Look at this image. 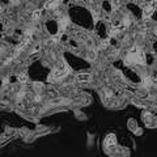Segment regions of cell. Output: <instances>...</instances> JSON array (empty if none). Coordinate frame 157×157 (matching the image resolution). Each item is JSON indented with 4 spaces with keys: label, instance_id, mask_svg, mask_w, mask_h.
<instances>
[{
    "label": "cell",
    "instance_id": "8",
    "mask_svg": "<svg viewBox=\"0 0 157 157\" xmlns=\"http://www.w3.org/2000/svg\"><path fill=\"white\" fill-rule=\"evenodd\" d=\"M11 3H12V4H18L20 0H11Z\"/></svg>",
    "mask_w": 157,
    "mask_h": 157
},
{
    "label": "cell",
    "instance_id": "2",
    "mask_svg": "<svg viewBox=\"0 0 157 157\" xmlns=\"http://www.w3.org/2000/svg\"><path fill=\"white\" fill-rule=\"evenodd\" d=\"M142 8H143V17L144 18H148L153 13V4L152 3H145Z\"/></svg>",
    "mask_w": 157,
    "mask_h": 157
},
{
    "label": "cell",
    "instance_id": "1",
    "mask_svg": "<svg viewBox=\"0 0 157 157\" xmlns=\"http://www.w3.org/2000/svg\"><path fill=\"white\" fill-rule=\"evenodd\" d=\"M124 63H126L127 65H131V64L144 65L145 64V55H144V51L140 50L137 46L131 47L128 54H127L126 58H124Z\"/></svg>",
    "mask_w": 157,
    "mask_h": 157
},
{
    "label": "cell",
    "instance_id": "4",
    "mask_svg": "<svg viewBox=\"0 0 157 157\" xmlns=\"http://www.w3.org/2000/svg\"><path fill=\"white\" fill-rule=\"evenodd\" d=\"M87 56H88V60L94 62V60H96V58H97V50H94V48H90V50L88 51Z\"/></svg>",
    "mask_w": 157,
    "mask_h": 157
},
{
    "label": "cell",
    "instance_id": "6",
    "mask_svg": "<svg viewBox=\"0 0 157 157\" xmlns=\"http://www.w3.org/2000/svg\"><path fill=\"white\" fill-rule=\"evenodd\" d=\"M18 81H20V83H26V81H28V75L21 73L18 76Z\"/></svg>",
    "mask_w": 157,
    "mask_h": 157
},
{
    "label": "cell",
    "instance_id": "7",
    "mask_svg": "<svg viewBox=\"0 0 157 157\" xmlns=\"http://www.w3.org/2000/svg\"><path fill=\"white\" fill-rule=\"evenodd\" d=\"M111 1H113L114 7H118V5H119V3H120V0H111Z\"/></svg>",
    "mask_w": 157,
    "mask_h": 157
},
{
    "label": "cell",
    "instance_id": "5",
    "mask_svg": "<svg viewBox=\"0 0 157 157\" xmlns=\"http://www.w3.org/2000/svg\"><path fill=\"white\" fill-rule=\"evenodd\" d=\"M41 15H42V11L41 9H37V11H34L32 13V18L34 20V21H38V20L41 18Z\"/></svg>",
    "mask_w": 157,
    "mask_h": 157
},
{
    "label": "cell",
    "instance_id": "3",
    "mask_svg": "<svg viewBox=\"0 0 157 157\" xmlns=\"http://www.w3.org/2000/svg\"><path fill=\"white\" fill-rule=\"evenodd\" d=\"M90 78H92L90 73H78L76 76V81H78V83H89Z\"/></svg>",
    "mask_w": 157,
    "mask_h": 157
}]
</instances>
